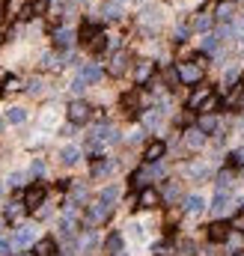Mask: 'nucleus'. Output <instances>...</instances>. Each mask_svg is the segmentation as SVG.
<instances>
[{
    "label": "nucleus",
    "mask_w": 244,
    "mask_h": 256,
    "mask_svg": "<svg viewBox=\"0 0 244 256\" xmlns=\"http://www.w3.org/2000/svg\"><path fill=\"white\" fill-rule=\"evenodd\" d=\"M176 72H179V81H182V84H200V81H203V63H197V60L179 63Z\"/></svg>",
    "instance_id": "obj_1"
},
{
    "label": "nucleus",
    "mask_w": 244,
    "mask_h": 256,
    "mask_svg": "<svg viewBox=\"0 0 244 256\" xmlns=\"http://www.w3.org/2000/svg\"><path fill=\"white\" fill-rule=\"evenodd\" d=\"M69 122L72 125H83V122H89V116H92V107L83 101V98H75L72 104H69Z\"/></svg>",
    "instance_id": "obj_2"
},
{
    "label": "nucleus",
    "mask_w": 244,
    "mask_h": 256,
    "mask_svg": "<svg viewBox=\"0 0 244 256\" xmlns=\"http://www.w3.org/2000/svg\"><path fill=\"white\" fill-rule=\"evenodd\" d=\"M107 218H110V206L95 203V206H89V212L83 215V224H86V227H98V224H104Z\"/></svg>",
    "instance_id": "obj_3"
},
{
    "label": "nucleus",
    "mask_w": 244,
    "mask_h": 256,
    "mask_svg": "<svg viewBox=\"0 0 244 256\" xmlns=\"http://www.w3.org/2000/svg\"><path fill=\"white\" fill-rule=\"evenodd\" d=\"M125 72H128V51H116L110 57V63H107V75L110 78H122Z\"/></svg>",
    "instance_id": "obj_4"
},
{
    "label": "nucleus",
    "mask_w": 244,
    "mask_h": 256,
    "mask_svg": "<svg viewBox=\"0 0 244 256\" xmlns=\"http://www.w3.org/2000/svg\"><path fill=\"white\" fill-rule=\"evenodd\" d=\"M152 75H155V63H152V60H140V63L134 66V84H137V86H146V84L152 81Z\"/></svg>",
    "instance_id": "obj_5"
},
{
    "label": "nucleus",
    "mask_w": 244,
    "mask_h": 256,
    "mask_svg": "<svg viewBox=\"0 0 244 256\" xmlns=\"http://www.w3.org/2000/svg\"><path fill=\"white\" fill-rule=\"evenodd\" d=\"M51 39H54V48H72L75 39H78V33H75L72 27H57V30L51 33Z\"/></svg>",
    "instance_id": "obj_6"
},
{
    "label": "nucleus",
    "mask_w": 244,
    "mask_h": 256,
    "mask_svg": "<svg viewBox=\"0 0 244 256\" xmlns=\"http://www.w3.org/2000/svg\"><path fill=\"white\" fill-rule=\"evenodd\" d=\"M33 242H36V230H33V227H18L15 236H12V248H18V251L30 248Z\"/></svg>",
    "instance_id": "obj_7"
},
{
    "label": "nucleus",
    "mask_w": 244,
    "mask_h": 256,
    "mask_svg": "<svg viewBox=\"0 0 244 256\" xmlns=\"http://www.w3.org/2000/svg\"><path fill=\"white\" fill-rule=\"evenodd\" d=\"M101 75H104V72H101V66H98V63H83V66H81V72H78V78H81L83 84H98V81H101Z\"/></svg>",
    "instance_id": "obj_8"
},
{
    "label": "nucleus",
    "mask_w": 244,
    "mask_h": 256,
    "mask_svg": "<svg viewBox=\"0 0 244 256\" xmlns=\"http://www.w3.org/2000/svg\"><path fill=\"white\" fill-rule=\"evenodd\" d=\"M158 203H161V194L155 188H143L137 194V209H158Z\"/></svg>",
    "instance_id": "obj_9"
},
{
    "label": "nucleus",
    "mask_w": 244,
    "mask_h": 256,
    "mask_svg": "<svg viewBox=\"0 0 244 256\" xmlns=\"http://www.w3.org/2000/svg\"><path fill=\"white\" fill-rule=\"evenodd\" d=\"M42 200H45V185H30L27 194H24V206L27 209H39Z\"/></svg>",
    "instance_id": "obj_10"
},
{
    "label": "nucleus",
    "mask_w": 244,
    "mask_h": 256,
    "mask_svg": "<svg viewBox=\"0 0 244 256\" xmlns=\"http://www.w3.org/2000/svg\"><path fill=\"white\" fill-rule=\"evenodd\" d=\"M215 92H212V86H197L194 89V95L188 98V110H200L203 104H206V98H212Z\"/></svg>",
    "instance_id": "obj_11"
},
{
    "label": "nucleus",
    "mask_w": 244,
    "mask_h": 256,
    "mask_svg": "<svg viewBox=\"0 0 244 256\" xmlns=\"http://www.w3.org/2000/svg\"><path fill=\"white\" fill-rule=\"evenodd\" d=\"M164 152H167V146H164L161 140H155V143H149V146H146L143 158H146V164H158V161L164 158Z\"/></svg>",
    "instance_id": "obj_12"
},
{
    "label": "nucleus",
    "mask_w": 244,
    "mask_h": 256,
    "mask_svg": "<svg viewBox=\"0 0 244 256\" xmlns=\"http://www.w3.org/2000/svg\"><path fill=\"white\" fill-rule=\"evenodd\" d=\"M230 224H224V221H215L212 227H209V242H227V236H230Z\"/></svg>",
    "instance_id": "obj_13"
},
{
    "label": "nucleus",
    "mask_w": 244,
    "mask_h": 256,
    "mask_svg": "<svg viewBox=\"0 0 244 256\" xmlns=\"http://www.w3.org/2000/svg\"><path fill=\"white\" fill-rule=\"evenodd\" d=\"M185 143H188V149H203L206 146V134L200 128H188L185 131Z\"/></svg>",
    "instance_id": "obj_14"
},
{
    "label": "nucleus",
    "mask_w": 244,
    "mask_h": 256,
    "mask_svg": "<svg viewBox=\"0 0 244 256\" xmlns=\"http://www.w3.org/2000/svg\"><path fill=\"white\" fill-rule=\"evenodd\" d=\"M227 248H230V256L242 254V251H244V233H239V230H230V236H227Z\"/></svg>",
    "instance_id": "obj_15"
},
{
    "label": "nucleus",
    "mask_w": 244,
    "mask_h": 256,
    "mask_svg": "<svg viewBox=\"0 0 244 256\" xmlns=\"http://www.w3.org/2000/svg\"><path fill=\"white\" fill-rule=\"evenodd\" d=\"M33 254L36 256H54L57 254V242H54V239H39V242L33 245Z\"/></svg>",
    "instance_id": "obj_16"
},
{
    "label": "nucleus",
    "mask_w": 244,
    "mask_h": 256,
    "mask_svg": "<svg viewBox=\"0 0 244 256\" xmlns=\"http://www.w3.org/2000/svg\"><path fill=\"white\" fill-rule=\"evenodd\" d=\"M197 128H200L203 134H212V131H218V116L200 113V116H197Z\"/></svg>",
    "instance_id": "obj_17"
},
{
    "label": "nucleus",
    "mask_w": 244,
    "mask_h": 256,
    "mask_svg": "<svg viewBox=\"0 0 244 256\" xmlns=\"http://www.w3.org/2000/svg\"><path fill=\"white\" fill-rule=\"evenodd\" d=\"M206 209V200L200 197V194H191V197H185V212L188 215H200Z\"/></svg>",
    "instance_id": "obj_18"
},
{
    "label": "nucleus",
    "mask_w": 244,
    "mask_h": 256,
    "mask_svg": "<svg viewBox=\"0 0 244 256\" xmlns=\"http://www.w3.org/2000/svg\"><path fill=\"white\" fill-rule=\"evenodd\" d=\"M209 27H212V15H209V12H197V15H194V21H191V30L206 33Z\"/></svg>",
    "instance_id": "obj_19"
},
{
    "label": "nucleus",
    "mask_w": 244,
    "mask_h": 256,
    "mask_svg": "<svg viewBox=\"0 0 244 256\" xmlns=\"http://www.w3.org/2000/svg\"><path fill=\"white\" fill-rule=\"evenodd\" d=\"M60 161H63L66 167H72V164H78V161H81V149H78V146H66V149L60 152Z\"/></svg>",
    "instance_id": "obj_20"
},
{
    "label": "nucleus",
    "mask_w": 244,
    "mask_h": 256,
    "mask_svg": "<svg viewBox=\"0 0 244 256\" xmlns=\"http://www.w3.org/2000/svg\"><path fill=\"white\" fill-rule=\"evenodd\" d=\"M113 167H116V164H113L110 158H101V161H95V164H92V176H95V179H101V176L113 173Z\"/></svg>",
    "instance_id": "obj_21"
},
{
    "label": "nucleus",
    "mask_w": 244,
    "mask_h": 256,
    "mask_svg": "<svg viewBox=\"0 0 244 256\" xmlns=\"http://www.w3.org/2000/svg\"><path fill=\"white\" fill-rule=\"evenodd\" d=\"M24 212H27L24 203H9V206H6V221H21Z\"/></svg>",
    "instance_id": "obj_22"
},
{
    "label": "nucleus",
    "mask_w": 244,
    "mask_h": 256,
    "mask_svg": "<svg viewBox=\"0 0 244 256\" xmlns=\"http://www.w3.org/2000/svg\"><path fill=\"white\" fill-rule=\"evenodd\" d=\"M24 119H27V110H24V107H9V110H6V122L21 125Z\"/></svg>",
    "instance_id": "obj_23"
},
{
    "label": "nucleus",
    "mask_w": 244,
    "mask_h": 256,
    "mask_svg": "<svg viewBox=\"0 0 244 256\" xmlns=\"http://www.w3.org/2000/svg\"><path fill=\"white\" fill-rule=\"evenodd\" d=\"M227 206H230V194H227V191H218V194H215V203H212V212L221 215Z\"/></svg>",
    "instance_id": "obj_24"
},
{
    "label": "nucleus",
    "mask_w": 244,
    "mask_h": 256,
    "mask_svg": "<svg viewBox=\"0 0 244 256\" xmlns=\"http://www.w3.org/2000/svg\"><path fill=\"white\" fill-rule=\"evenodd\" d=\"M233 15H236V12H233V3H221V6H218V21H224V24L233 27Z\"/></svg>",
    "instance_id": "obj_25"
},
{
    "label": "nucleus",
    "mask_w": 244,
    "mask_h": 256,
    "mask_svg": "<svg viewBox=\"0 0 244 256\" xmlns=\"http://www.w3.org/2000/svg\"><path fill=\"white\" fill-rule=\"evenodd\" d=\"M116 197H119V188H113V185H110V188H104V191L98 194V203H104V206H113V203H116Z\"/></svg>",
    "instance_id": "obj_26"
},
{
    "label": "nucleus",
    "mask_w": 244,
    "mask_h": 256,
    "mask_svg": "<svg viewBox=\"0 0 244 256\" xmlns=\"http://www.w3.org/2000/svg\"><path fill=\"white\" fill-rule=\"evenodd\" d=\"M218 107H221V98H218V95H212V98H206V104L200 107V113H209V116H215V113H218Z\"/></svg>",
    "instance_id": "obj_27"
},
{
    "label": "nucleus",
    "mask_w": 244,
    "mask_h": 256,
    "mask_svg": "<svg viewBox=\"0 0 244 256\" xmlns=\"http://www.w3.org/2000/svg\"><path fill=\"white\" fill-rule=\"evenodd\" d=\"M119 248H122V236H119V233H113V236L104 242V251H107V254H119Z\"/></svg>",
    "instance_id": "obj_28"
},
{
    "label": "nucleus",
    "mask_w": 244,
    "mask_h": 256,
    "mask_svg": "<svg viewBox=\"0 0 244 256\" xmlns=\"http://www.w3.org/2000/svg\"><path fill=\"white\" fill-rule=\"evenodd\" d=\"M218 45H221V36H212V33H209V36L203 39V51H206V54H215Z\"/></svg>",
    "instance_id": "obj_29"
},
{
    "label": "nucleus",
    "mask_w": 244,
    "mask_h": 256,
    "mask_svg": "<svg viewBox=\"0 0 244 256\" xmlns=\"http://www.w3.org/2000/svg\"><path fill=\"white\" fill-rule=\"evenodd\" d=\"M42 66H45V69H60V66H63V63H60V54H45V57H42Z\"/></svg>",
    "instance_id": "obj_30"
},
{
    "label": "nucleus",
    "mask_w": 244,
    "mask_h": 256,
    "mask_svg": "<svg viewBox=\"0 0 244 256\" xmlns=\"http://www.w3.org/2000/svg\"><path fill=\"white\" fill-rule=\"evenodd\" d=\"M230 164H233V167H244V146L230 152Z\"/></svg>",
    "instance_id": "obj_31"
},
{
    "label": "nucleus",
    "mask_w": 244,
    "mask_h": 256,
    "mask_svg": "<svg viewBox=\"0 0 244 256\" xmlns=\"http://www.w3.org/2000/svg\"><path fill=\"white\" fill-rule=\"evenodd\" d=\"M119 12H122V6H119V3H116V0H113V3H107V6H104V18H119Z\"/></svg>",
    "instance_id": "obj_32"
},
{
    "label": "nucleus",
    "mask_w": 244,
    "mask_h": 256,
    "mask_svg": "<svg viewBox=\"0 0 244 256\" xmlns=\"http://www.w3.org/2000/svg\"><path fill=\"white\" fill-rule=\"evenodd\" d=\"M30 12H33V15H45V12H48V0H33Z\"/></svg>",
    "instance_id": "obj_33"
},
{
    "label": "nucleus",
    "mask_w": 244,
    "mask_h": 256,
    "mask_svg": "<svg viewBox=\"0 0 244 256\" xmlns=\"http://www.w3.org/2000/svg\"><path fill=\"white\" fill-rule=\"evenodd\" d=\"M42 173H45V161H42V158H36V161H33V167H30V176H42Z\"/></svg>",
    "instance_id": "obj_34"
},
{
    "label": "nucleus",
    "mask_w": 244,
    "mask_h": 256,
    "mask_svg": "<svg viewBox=\"0 0 244 256\" xmlns=\"http://www.w3.org/2000/svg\"><path fill=\"white\" fill-rule=\"evenodd\" d=\"M24 179H27V173H12V176H9V185H12V188H21Z\"/></svg>",
    "instance_id": "obj_35"
},
{
    "label": "nucleus",
    "mask_w": 244,
    "mask_h": 256,
    "mask_svg": "<svg viewBox=\"0 0 244 256\" xmlns=\"http://www.w3.org/2000/svg\"><path fill=\"white\" fill-rule=\"evenodd\" d=\"M230 227H233V230H239V233H244V209L233 218V224H230Z\"/></svg>",
    "instance_id": "obj_36"
},
{
    "label": "nucleus",
    "mask_w": 244,
    "mask_h": 256,
    "mask_svg": "<svg viewBox=\"0 0 244 256\" xmlns=\"http://www.w3.org/2000/svg\"><path fill=\"white\" fill-rule=\"evenodd\" d=\"M164 78H167V84H170V86H176V84H179V72H176V69H167V72H164Z\"/></svg>",
    "instance_id": "obj_37"
},
{
    "label": "nucleus",
    "mask_w": 244,
    "mask_h": 256,
    "mask_svg": "<svg viewBox=\"0 0 244 256\" xmlns=\"http://www.w3.org/2000/svg\"><path fill=\"white\" fill-rule=\"evenodd\" d=\"M3 89H6V92H15V89H21V81H18V78H9V81L3 84Z\"/></svg>",
    "instance_id": "obj_38"
},
{
    "label": "nucleus",
    "mask_w": 244,
    "mask_h": 256,
    "mask_svg": "<svg viewBox=\"0 0 244 256\" xmlns=\"http://www.w3.org/2000/svg\"><path fill=\"white\" fill-rule=\"evenodd\" d=\"M164 197H167V200H176V197H179V185H176V182H170V185H167V191H164Z\"/></svg>",
    "instance_id": "obj_39"
},
{
    "label": "nucleus",
    "mask_w": 244,
    "mask_h": 256,
    "mask_svg": "<svg viewBox=\"0 0 244 256\" xmlns=\"http://www.w3.org/2000/svg\"><path fill=\"white\" fill-rule=\"evenodd\" d=\"M86 89V84L81 81V78H75V84H72V92H83Z\"/></svg>",
    "instance_id": "obj_40"
},
{
    "label": "nucleus",
    "mask_w": 244,
    "mask_h": 256,
    "mask_svg": "<svg viewBox=\"0 0 244 256\" xmlns=\"http://www.w3.org/2000/svg\"><path fill=\"white\" fill-rule=\"evenodd\" d=\"M9 251H12V242H9V239H3V236H0V254H9Z\"/></svg>",
    "instance_id": "obj_41"
},
{
    "label": "nucleus",
    "mask_w": 244,
    "mask_h": 256,
    "mask_svg": "<svg viewBox=\"0 0 244 256\" xmlns=\"http://www.w3.org/2000/svg\"><path fill=\"white\" fill-rule=\"evenodd\" d=\"M185 36H188V27H179V30H176V39L185 42Z\"/></svg>",
    "instance_id": "obj_42"
},
{
    "label": "nucleus",
    "mask_w": 244,
    "mask_h": 256,
    "mask_svg": "<svg viewBox=\"0 0 244 256\" xmlns=\"http://www.w3.org/2000/svg\"><path fill=\"white\" fill-rule=\"evenodd\" d=\"M0 81H3V84H6V81H9V78H6V72H3V69H0Z\"/></svg>",
    "instance_id": "obj_43"
},
{
    "label": "nucleus",
    "mask_w": 244,
    "mask_h": 256,
    "mask_svg": "<svg viewBox=\"0 0 244 256\" xmlns=\"http://www.w3.org/2000/svg\"><path fill=\"white\" fill-rule=\"evenodd\" d=\"M0 128H3V119H0Z\"/></svg>",
    "instance_id": "obj_44"
}]
</instances>
